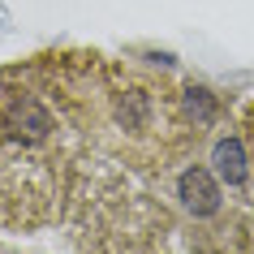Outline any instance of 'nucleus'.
<instances>
[{
    "mask_svg": "<svg viewBox=\"0 0 254 254\" xmlns=\"http://www.w3.org/2000/svg\"><path fill=\"white\" fill-rule=\"evenodd\" d=\"M211 164H215V177H220V181H228V186H241V181H246V151H241L237 138L215 142Z\"/></svg>",
    "mask_w": 254,
    "mask_h": 254,
    "instance_id": "2",
    "label": "nucleus"
},
{
    "mask_svg": "<svg viewBox=\"0 0 254 254\" xmlns=\"http://www.w3.org/2000/svg\"><path fill=\"white\" fill-rule=\"evenodd\" d=\"M177 190H181V202L194 215H211L220 207V190H215V177L207 168H186L181 181H177Z\"/></svg>",
    "mask_w": 254,
    "mask_h": 254,
    "instance_id": "1",
    "label": "nucleus"
},
{
    "mask_svg": "<svg viewBox=\"0 0 254 254\" xmlns=\"http://www.w3.org/2000/svg\"><path fill=\"white\" fill-rule=\"evenodd\" d=\"M186 112H190V117H198V121H211V112H215L211 95H207V91H190L186 95Z\"/></svg>",
    "mask_w": 254,
    "mask_h": 254,
    "instance_id": "3",
    "label": "nucleus"
}]
</instances>
